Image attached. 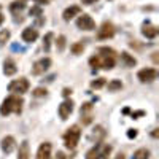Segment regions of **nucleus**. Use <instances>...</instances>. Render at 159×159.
<instances>
[{
  "instance_id": "obj_1",
  "label": "nucleus",
  "mask_w": 159,
  "mask_h": 159,
  "mask_svg": "<svg viewBox=\"0 0 159 159\" xmlns=\"http://www.w3.org/2000/svg\"><path fill=\"white\" fill-rule=\"evenodd\" d=\"M22 105H24V100H22L21 96L11 94V96H8V97L2 102V105H0V115H2V116H8V115H11V113L21 115Z\"/></svg>"
},
{
  "instance_id": "obj_2",
  "label": "nucleus",
  "mask_w": 159,
  "mask_h": 159,
  "mask_svg": "<svg viewBox=\"0 0 159 159\" xmlns=\"http://www.w3.org/2000/svg\"><path fill=\"white\" fill-rule=\"evenodd\" d=\"M80 139H81V129H80L78 124H73L67 129V132L64 134V145L65 148L69 150H75L76 145L80 143Z\"/></svg>"
},
{
  "instance_id": "obj_3",
  "label": "nucleus",
  "mask_w": 159,
  "mask_h": 159,
  "mask_svg": "<svg viewBox=\"0 0 159 159\" xmlns=\"http://www.w3.org/2000/svg\"><path fill=\"white\" fill-rule=\"evenodd\" d=\"M111 153V147L107 143H96V147H92L86 153V159H108V154Z\"/></svg>"
},
{
  "instance_id": "obj_4",
  "label": "nucleus",
  "mask_w": 159,
  "mask_h": 159,
  "mask_svg": "<svg viewBox=\"0 0 159 159\" xmlns=\"http://www.w3.org/2000/svg\"><path fill=\"white\" fill-rule=\"evenodd\" d=\"M30 83L27 78H19V80H13V81L8 84V91L11 94H16V96H22L29 91Z\"/></svg>"
},
{
  "instance_id": "obj_5",
  "label": "nucleus",
  "mask_w": 159,
  "mask_h": 159,
  "mask_svg": "<svg viewBox=\"0 0 159 159\" xmlns=\"http://www.w3.org/2000/svg\"><path fill=\"white\" fill-rule=\"evenodd\" d=\"M115 25L110 22V21H105L102 22V25L97 29V38L99 40H108V38H113L115 37Z\"/></svg>"
},
{
  "instance_id": "obj_6",
  "label": "nucleus",
  "mask_w": 159,
  "mask_h": 159,
  "mask_svg": "<svg viewBox=\"0 0 159 159\" xmlns=\"http://www.w3.org/2000/svg\"><path fill=\"white\" fill-rule=\"evenodd\" d=\"M51 64H52L51 57H42V59H38V61L32 65V75H35V76L43 75L45 72H48V70H49Z\"/></svg>"
},
{
  "instance_id": "obj_7",
  "label": "nucleus",
  "mask_w": 159,
  "mask_h": 159,
  "mask_svg": "<svg viewBox=\"0 0 159 159\" xmlns=\"http://www.w3.org/2000/svg\"><path fill=\"white\" fill-rule=\"evenodd\" d=\"M76 27L81 29V30H96V21L92 19L89 15L83 13V15H80L78 19H76Z\"/></svg>"
},
{
  "instance_id": "obj_8",
  "label": "nucleus",
  "mask_w": 159,
  "mask_h": 159,
  "mask_svg": "<svg viewBox=\"0 0 159 159\" xmlns=\"http://www.w3.org/2000/svg\"><path fill=\"white\" fill-rule=\"evenodd\" d=\"M137 78L140 80L142 83H151V81H154V80L157 78V70L156 69H151V67L142 69V70H139Z\"/></svg>"
},
{
  "instance_id": "obj_9",
  "label": "nucleus",
  "mask_w": 159,
  "mask_h": 159,
  "mask_svg": "<svg viewBox=\"0 0 159 159\" xmlns=\"http://www.w3.org/2000/svg\"><path fill=\"white\" fill-rule=\"evenodd\" d=\"M0 148H2V151L5 154H11L16 148V139L13 135H5L2 139V142H0Z\"/></svg>"
},
{
  "instance_id": "obj_10",
  "label": "nucleus",
  "mask_w": 159,
  "mask_h": 159,
  "mask_svg": "<svg viewBox=\"0 0 159 159\" xmlns=\"http://www.w3.org/2000/svg\"><path fill=\"white\" fill-rule=\"evenodd\" d=\"M73 100H70V99H65L61 105H59V116H61V119H64V121H65V119H67L70 115H72V111H73Z\"/></svg>"
},
{
  "instance_id": "obj_11",
  "label": "nucleus",
  "mask_w": 159,
  "mask_h": 159,
  "mask_svg": "<svg viewBox=\"0 0 159 159\" xmlns=\"http://www.w3.org/2000/svg\"><path fill=\"white\" fill-rule=\"evenodd\" d=\"M21 38H22V42L25 43H34L37 42V38H38V30L35 27H25L21 34Z\"/></svg>"
},
{
  "instance_id": "obj_12",
  "label": "nucleus",
  "mask_w": 159,
  "mask_h": 159,
  "mask_svg": "<svg viewBox=\"0 0 159 159\" xmlns=\"http://www.w3.org/2000/svg\"><path fill=\"white\" fill-rule=\"evenodd\" d=\"M81 15V7H78V5H72V7H69V8H65L64 10V13H62V18H64V21H72L75 16H80Z\"/></svg>"
},
{
  "instance_id": "obj_13",
  "label": "nucleus",
  "mask_w": 159,
  "mask_h": 159,
  "mask_svg": "<svg viewBox=\"0 0 159 159\" xmlns=\"http://www.w3.org/2000/svg\"><path fill=\"white\" fill-rule=\"evenodd\" d=\"M51 150H52V147H51L49 142L42 143L37 150V159H49L51 157Z\"/></svg>"
},
{
  "instance_id": "obj_14",
  "label": "nucleus",
  "mask_w": 159,
  "mask_h": 159,
  "mask_svg": "<svg viewBox=\"0 0 159 159\" xmlns=\"http://www.w3.org/2000/svg\"><path fill=\"white\" fill-rule=\"evenodd\" d=\"M105 129L102 127V126H96L94 129L91 130V134H89V140H92L94 143H100L102 140H103V137H105Z\"/></svg>"
},
{
  "instance_id": "obj_15",
  "label": "nucleus",
  "mask_w": 159,
  "mask_h": 159,
  "mask_svg": "<svg viewBox=\"0 0 159 159\" xmlns=\"http://www.w3.org/2000/svg\"><path fill=\"white\" fill-rule=\"evenodd\" d=\"M116 64V59L115 57H108V56H102L99 54V69H103V70H111Z\"/></svg>"
},
{
  "instance_id": "obj_16",
  "label": "nucleus",
  "mask_w": 159,
  "mask_h": 159,
  "mask_svg": "<svg viewBox=\"0 0 159 159\" xmlns=\"http://www.w3.org/2000/svg\"><path fill=\"white\" fill-rule=\"evenodd\" d=\"M16 72H18V65H16V62L13 61L11 57H7L5 62H3V75H7V76H13Z\"/></svg>"
},
{
  "instance_id": "obj_17",
  "label": "nucleus",
  "mask_w": 159,
  "mask_h": 159,
  "mask_svg": "<svg viewBox=\"0 0 159 159\" xmlns=\"http://www.w3.org/2000/svg\"><path fill=\"white\" fill-rule=\"evenodd\" d=\"M18 159H30V147L27 140H22L18 148Z\"/></svg>"
},
{
  "instance_id": "obj_18",
  "label": "nucleus",
  "mask_w": 159,
  "mask_h": 159,
  "mask_svg": "<svg viewBox=\"0 0 159 159\" xmlns=\"http://www.w3.org/2000/svg\"><path fill=\"white\" fill-rule=\"evenodd\" d=\"M157 27L156 25H153V24H145L143 27H142V34H143V37H147L148 40H153V38H156L157 37Z\"/></svg>"
},
{
  "instance_id": "obj_19",
  "label": "nucleus",
  "mask_w": 159,
  "mask_h": 159,
  "mask_svg": "<svg viewBox=\"0 0 159 159\" xmlns=\"http://www.w3.org/2000/svg\"><path fill=\"white\" fill-rule=\"evenodd\" d=\"M119 56H121V61L124 62V65H126V67H134V65H137V59H135L134 56H130L129 52L123 51Z\"/></svg>"
},
{
  "instance_id": "obj_20",
  "label": "nucleus",
  "mask_w": 159,
  "mask_h": 159,
  "mask_svg": "<svg viewBox=\"0 0 159 159\" xmlns=\"http://www.w3.org/2000/svg\"><path fill=\"white\" fill-rule=\"evenodd\" d=\"M22 10H25V2H19V0H16V2H11L10 3V11L15 16H18Z\"/></svg>"
},
{
  "instance_id": "obj_21",
  "label": "nucleus",
  "mask_w": 159,
  "mask_h": 159,
  "mask_svg": "<svg viewBox=\"0 0 159 159\" xmlns=\"http://www.w3.org/2000/svg\"><path fill=\"white\" fill-rule=\"evenodd\" d=\"M108 89V92H116V91H121L123 89V83L121 80H111V81H108V84H105Z\"/></svg>"
},
{
  "instance_id": "obj_22",
  "label": "nucleus",
  "mask_w": 159,
  "mask_h": 159,
  "mask_svg": "<svg viewBox=\"0 0 159 159\" xmlns=\"http://www.w3.org/2000/svg\"><path fill=\"white\" fill-rule=\"evenodd\" d=\"M151 153L148 148H139L137 151H134V156H132V159H150Z\"/></svg>"
},
{
  "instance_id": "obj_23",
  "label": "nucleus",
  "mask_w": 159,
  "mask_h": 159,
  "mask_svg": "<svg viewBox=\"0 0 159 159\" xmlns=\"http://www.w3.org/2000/svg\"><path fill=\"white\" fill-rule=\"evenodd\" d=\"M99 54H102V56H108V57H115L116 59V51L113 49V48H108V46H100L99 48Z\"/></svg>"
},
{
  "instance_id": "obj_24",
  "label": "nucleus",
  "mask_w": 159,
  "mask_h": 159,
  "mask_svg": "<svg viewBox=\"0 0 159 159\" xmlns=\"http://www.w3.org/2000/svg\"><path fill=\"white\" fill-rule=\"evenodd\" d=\"M70 51L73 52V54H83V51H84V43L83 42H76V43H72L70 45Z\"/></svg>"
},
{
  "instance_id": "obj_25",
  "label": "nucleus",
  "mask_w": 159,
  "mask_h": 159,
  "mask_svg": "<svg viewBox=\"0 0 159 159\" xmlns=\"http://www.w3.org/2000/svg\"><path fill=\"white\" fill-rule=\"evenodd\" d=\"M52 38H54V34H52V32H48L43 37V49H45V52H49V49H51V40Z\"/></svg>"
},
{
  "instance_id": "obj_26",
  "label": "nucleus",
  "mask_w": 159,
  "mask_h": 159,
  "mask_svg": "<svg viewBox=\"0 0 159 159\" xmlns=\"http://www.w3.org/2000/svg\"><path fill=\"white\" fill-rule=\"evenodd\" d=\"M105 84H107V80H105V78H96V80H92V81H91V88L92 89H102Z\"/></svg>"
},
{
  "instance_id": "obj_27",
  "label": "nucleus",
  "mask_w": 159,
  "mask_h": 159,
  "mask_svg": "<svg viewBox=\"0 0 159 159\" xmlns=\"http://www.w3.org/2000/svg\"><path fill=\"white\" fill-rule=\"evenodd\" d=\"M65 45H67V38H65V35H59L56 38V48L59 52H62L65 49Z\"/></svg>"
},
{
  "instance_id": "obj_28",
  "label": "nucleus",
  "mask_w": 159,
  "mask_h": 159,
  "mask_svg": "<svg viewBox=\"0 0 159 159\" xmlns=\"http://www.w3.org/2000/svg\"><path fill=\"white\" fill-rule=\"evenodd\" d=\"M10 37H11V32H10L8 29L0 30V46H5V45H7V42L10 40Z\"/></svg>"
},
{
  "instance_id": "obj_29",
  "label": "nucleus",
  "mask_w": 159,
  "mask_h": 159,
  "mask_svg": "<svg viewBox=\"0 0 159 159\" xmlns=\"http://www.w3.org/2000/svg\"><path fill=\"white\" fill-rule=\"evenodd\" d=\"M46 94H48L46 88H35V89L32 91V96H34V97H45Z\"/></svg>"
},
{
  "instance_id": "obj_30",
  "label": "nucleus",
  "mask_w": 159,
  "mask_h": 159,
  "mask_svg": "<svg viewBox=\"0 0 159 159\" xmlns=\"http://www.w3.org/2000/svg\"><path fill=\"white\" fill-rule=\"evenodd\" d=\"M29 15H30L32 18H40V16H43V13H42V8H40L38 5H35V7H32V8H30Z\"/></svg>"
},
{
  "instance_id": "obj_31",
  "label": "nucleus",
  "mask_w": 159,
  "mask_h": 159,
  "mask_svg": "<svg viewBox=\"0 0 159 159\" xmlns=\"http://www.w3.org/2000/svg\"><path fill=\"white\" fill-rule=\"evenodd\" d=\"M81 123L83 126H88L92 123V113H86V115H81Z\"/></svg>"
},
{
  "instance_id": "obj_32",
  "label": "nucleus",
  "mask_w": 159,
  "mask_h": 159,
  "mask_svg": "<svg viewBox=\"0 0 159 159\" xmlns=\"http://www.w3.org/2000/svg\"><path fill=\"white\" fill-rule=\"evenodd\" d=\"M81 115H86V113H91L92 111V103H89V102H86V103H83L81 105Z\"/></svg>"
},
{
  "instance_id": "obj_33",
  "label": "nucleus",
  "mask_w": 159,
  "mask_h": 159,
  "mask_svg": "<svg viewBox=\"0 0 159 159\" xmlns=\"http://www.w3.org/2000/svg\"><path fill=\"white\" fill-rule=\"evenodd\" d=\"M137 135H139V130H137V129H129V130H127V137H129V139H135Z\"/></svg>"
},
{
  "instance_id": "obj_34",
  "label": "nucleus",
  "mask_w": 159,
  "mask_h": 159,
  "mask_svg": "<svg viewBox=\"0 0 159 159\" xmlns=\"http://www.w3.org/2000/svg\"><path fill=\"white\" fill-rule=\"evenodd\" d=\"M62 96H64V97H70V96H72V89L64 88V89H62Z\"/></svg>"
},
{
  "instance_id": "obj_35",
  "label": "nucleus",
  "mask_w": 159,
  "mask_h": 159,
  "mask_svg": "<svg viewBox=\"0 0 159 159\" xmlns=\"http://www.w3.org/2000/svg\"><path fill=\"white\" fill-rule=\"evenodd\" d=\"M143 115H145V111H143V110H140V111H134V113H132V118L137 119L139 116H143Z\"/></svg>"
},
{
  "instance_id": "obj_36",
  "label": "nucleus",
  "mask_w": 159,
  "mask_h": 159,
  "mask_svg": "<svg viewBox=\"0 0 159 159\" xmlns=\"http://www.w3.org/2000/svg\"><path fill=\"white\" fill-rule=\"evenodd\" d=\"M35 3H38V7H40V5H48L49 0H35Z\"/></svg>"
},
{
  "instance_id": "obj_37",
  "label": "nucleus",
  "mask_w": 159,
  "mask_h": 159,
  "mask_svg": "<svg viewBox=\"0 0 159 159\" xmlns=\"http://www.w3.org/2000/svg\"><path fill=\"white\" fill-rule=\"evenodd\" d=\"M97 0H81V3L83 5H92V3H96Z\"/></svg>"
},
{
  "instance_id": "obj_38",
  "label": "nucleus",
  "mask_w": 159,
  "mask_h": 159,
  "mask_svg": "<svg viewBox=\"0 0 159 159\" xmlns=\"http://www.w3.org/2000/svg\"><path fill=\"white\" fill-rule=\"evenodd\" d=\"M151 137H153V139H157V137H159V129H154V130L151 132Z\"/></svg>"
},
{
  "instance_id": "obj_39",
  "label": "nucleus",
  "mask_w": 159,
  "mask_h": 159,
  "mask_svg": "<svg viewBox=\"0 0 159 159\" xmlns=\"http://www.w3.org/2000/svg\"><path fill=\"white\" fill-rule=\"evenodd\" d=\"M153 62L157 64L159 62V57H157V52H153Z\"/></svg>"
},
{
  "instance_id": "obj_40",
  "label": "nucleus",
  "mask_w": 159,
  "mask_h": 159,
  "mask_svg": "<svg viewBox=\"0 0 159 159\" xmlns=\"http://www.w3.org/2000/svg\"><path fill=\"white\" fill-rule=\"evenodd\" d=\"M115 159H126V156H124L123 153H118V154L115 156Z\"/></svg>"
},
{
  "instance_id": "obj_41",
  "label": "nucleus",
  "mask_w": 159,
  "mask_h": 159,
  "mask_svg": "<svg viewBox=\"0 0 159 159\" xmlns=\"http://www.w3.org/2000/svg\"><path fill=\"white\" fill-rule=\"evenodd\" d=\"M5 22V15H3V13H0V25H2Z\"/></svg>"
},
{
  "instance_id": "obj_42",
  "label": "nucleus",
  "mask_w": 159,
  "mask_h": 159,
  "mask_svg": "<svg viewBox=\"0 0 159 159\" xmlns=\"http://www.w3.org/2000/svg\"><path fill=\"white\" fill-rule=\"evenodd\" d=\"M57 159H65V157H64V153L59 151V153H57Z\"/></svg>"
},
{
  "instance_id": "obj_43",
  "label": "nucleus",
  "mask_w": 159,
  "mask_h": 159,
  "mask_svg": "<svg viewBox=\"0 0 159 159\" xmlns=\"http://www.w3.org/2000/svg\"><path fill=\"white\" fill-rule=\"evenodd\" d=\"M19 2H27V0H19Z\"/></svg>"
},
{
  "instance_id": "obj_44",
  "label": "nucleus",
  "mask_w": 159,
  "mask_h": 159,
  "mask_svg": "<svg viewBox=\"0 0 159 159\" xmlns=\"http://www.w3.org/2000/svg\"><path fill=\"white\" fill-rule=\"evenodd\" d=\"M49 159H51V157H49Z\"/></svg>"
}]
</instances>
